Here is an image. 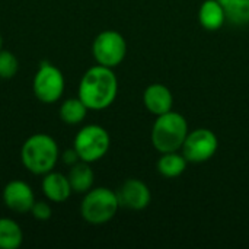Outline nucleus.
Returning <instances> with one entry per match:
<instances>
[{
    "label": "nucleus",
    "instance_id": "9",
    "mask_svg": "<svg viewBox=\"0 0 249 249\" xmlns=\"http://www.w3.org/2000/svg\"><path fill=\"white\" fill-rule=\"evenodd\" d=\"M115 193L120 201V207H124L127 210H134V212L144 210L152 201V194L149 187L142 179L137 178L125 179Z\"/></svg>",
    "mask_w": 249,
    "mask_h": 249
},
{
    "label": "nucleus",
    "instance_id": "2",
    "mask_svg": "<svg viewBox=\"0 0 249 249\" xmlns=\"http://www.w3.org/2000/svg\"><path fill=\"white\" fill-rule=\"evenodd\" d=\"M60 158L57 142L45 134L36 133L25 140L20 149L22 165L34 175H45L54 171Z\"/></svg>",
    "mask_w": 249,
    "mask_h": 249
},
{
    "label": "nucleus",
    "instance_id": "4",
    "mask_svg": "<svg viewBox=\"0 0 249 249\" xmlns=\"http://www.w3.org/2000/svg\"><path fill=\"white\" fill-rule=\"evenodd\" d=\"M118 209L120 201L117 193L105 187H98L85 194L80 204V214L85 222L98 226L112 220Z\"/></svg>",
    "mask_w": 249,
    "mask_h": 249
},
{
    "label": "nucleus",
    "instance_id": "22",
    "mask_svg": "<svg viewBox=\"0 0 249 249\" xmlns=\"http://www.w3.org/2000/svg\"><path fill=\"white\" fill-rule=\"evenodd\" d=\"M1 45H3V38H1V35H0V50H1Z\"/></svg>",
    "mask_w": 249,
    "mask_h": 249
},
{
    "label": "nucleus",
    "instance_id": "21",
    "mask_svg": "<svg viewBox=\"0 0 249 249\" xmlns=\"http://www.w3.org/2000/svg\"><path fill=\"white\" fill-rule=\"evenodd\" d=\"M79 160H80V158H79V155H77V152H76L74 149L66 150V152L63 153V162H64L66 165H69V166H73V165L77 163Z\"/></svg>",
    "mask_w": 249,
    "mask_h": 249
},
{
    "label": "nucleus",
    "instance_id": "8",
    "mask_svg": "<svg viewBox=\"0 0 249 249\" xmlns=\"http://www.w3.org/2000/svg\"><path fill=\"white\" fill-rule=\"evenodd\" d=\"M219 147L217 136L209 128H197L188 133L181 153L185 156L188 162L193 163H203L210 160Z\"/></svg>",
    "mask_w": 249,
    "mask_h": 249
},
{
    "label": "nucleus",
    "instance_id": "19",
    "mask_svg": "<svg viewBox=\"0 0 249 249\" xmlns=\"http://www.w3.org/2000/svg\"><path fill=\"white\" fill-rule=\"evenodd\" d=\"M19 70L16 55L9 50H0V79H12Z\"/></svg>",
    "mask_w": 249,
    "mask_h": 249
},
{
    "label": "nucleus",
    "instance_id": "3",
    "mask_svg": "<svg viewBox=\"0 0 249 249\" xmlns=\"http://www.w3.org/2000/svg\"><path fill=\"white\" fill-rule=\"evenodd\" d=\"M188 123L184 115L169 111L156 118L152 127V144L162 155L169 152H181L188 136Z\"/></svg>",
    "mask_w": 249,
    "mask_h": 249
},
{
    "label": "nucleus",
    "instance_id": "20",
    "mask_svg": "<svg viewBox=\"0 0 249 249\" xmlns=\"http://www.w3.org/2000/svg\"><path fill=\"white\" fill-rule=\"evenodd\" d=\"M29 213L34 216V219L41 220V222H45V220L51 219L53 209H51V206L47 201H35Z\"/></svg>",
    "mask_w": 249,
    "mask_h": 249
},
{
    "label": "nucleus",
    "instance_id": "7",
    "mask_svg": "<svg viewBox=\"0 0 249 249\" xmlns=\"http://www.w3.org/2000/svg\"><path fill=\"white\" fill-rule=\"evenodd\" d=\"M64 85L61 70L48 61H42L34 76L32 90L36 99L42 104H54L63 96Z\"/></svg>",
    "mask_w": 249,
    "mask_h": 249
},
{
    "label": "nucleus",
    "instance_id": "10",
    "mask_svg": "<svg viewBox=\"0 0 249 249\" xmlns=\"http://www.w3.org/2000/svg\"><path fill=\"white\" fill-rule=\"evenodd\" d=\"M1 198L4 206L13 212V213H29L34 203H35V196L29 184H26L22 179H13L9 181L1 193Z\"/></svg>",
    "mask_w": 249,
    "mask_h": 249
},
{
    "label": "nucleus",
    "instance_id": "12",
    "mask_svg": "<svg viewBox=\"0 0 249 249\" xmlns=\"http://www.w3.org/2000/svg\"><path fill=\"white\" fill-rule=\"evenodd\" d=\"M41 190L45 198L53 203H64L73 193L67 175L55 171L42 175Z\"/></svg>",
    "mask_w": 249,
    "mask_h": 249
},
{
    "label": "nucleus",
    "instance_id": "13",
    "mask_svg": "<svg viewBox=\"0 0 249 249\" xmlns=\"http://www.w3.org/2000/svg\"><path fill=\"white\" fill-rule=\"evenodd\" d=\"M198 22L207 31H219L226 22V12L220 0H204L198 9Z\"/></svg>",
    "mask_w": 249,
    "mask_h": 249
},
{
    "label": "nucleus",
    "instance_id": "11",
    "mask_svg": "<svg viewBox=\"0 0 249 249\" xmlns=\"http://www.w3.org/2000/svg\"><path fill=\"white\" fill-rule=\"evenodd\" d=\"M143 104L150 114L159 117L162 114L172 111L174 96L168 86L162 83H153L146 88L143 93Z\"/></svg>",
    "mask_w": 249,
    "mask_h": 249
},
{
    "label": "nucleus",
    "instance_id": "5",
    "mask_svg": "<svg viewBox=\"0 0 249 249\" xmlns=\"http://www.w3.org/2000/svg\"><path fill=\"white\" fill-rule=\"evenodd\" d=\"M109 133L96 124H89L80 128L73 142V149L77 152L80 160L93 163L101 160L109 150Z\"/></svg>",
    "mask_w": 249,
    "mask_h": 249
},
{
    "label": "nucleus",
    "instance_id": "1",
    "mask_svg": "<svg viewBox=\"0 0 249 249\" xmlns=\"http://www.w3.org/2000/svg\"><path fill=\"white\" fill-rule=\"evenodd\" d=\"M118 93V79L112 69L96 64L86 70L79 83L77 96L92 111H102L112 105Z\"/></svg>",
    "mask_w": 249,
    "mask_h": 249
},
{
    "label": "nucleus",
    "instance_id": "14",
    "mask_svg": "<svg viewBox=\"0 0 249 249\" xmlns=\"http://www.w3.org/2000/svg\"><path fill=\"white\" fill-rule=\"evenodd\" d=\"M69 182L71 187V191L76 194H86L89 190H92L95 182V174L90 168V163L79 160L73 166H70L69 171Z\"/></svg>",
    "mask_w": 249,
    "mask_h": 249
},
{
    "label": "nucleus",
    "instance_id": "18",
    "mask_svg": "<svg viewBox=\"0 0 249 249\" xmlns=\"http://www.w3.org/2000/svg\"><path fill=\"white\" fill-rule=\"evenodd\" d=\"M226 12V20L233 25L249 23V0H220Z\"/></svg>",
    "mask_w": 249,
    "mask_h": 249
},
{
    "label": "nucleus",
    "instance_id": "17",
    "mask_svg": "<svg viewBox=\"0 0 249 249\" xmlns=\"http://www.w3.org/2000/svg\"><path fill=\"white\" fill-rule=\"evenodd\" d=\"M88 111H89V108L77 96V98H69V99L63 101V104L60 105V109H58V115L64 124L77 125L86 118Z\"/></svg>",
    "mask_w": 249,
    "mask_h": 249
},
{
    "label": "nucleus",
    "instance_id": "15",
    "mask_svg": "<svg viewBox=\"0 0 249 249\" xmlns=\"http://www.w3.org/2000/svg\"><path fill=\"white\" fill-rule=\"evenodd\" d=\"M188 160L185 156L179 152H169V153H162V156L158 160V172L163 178H177L182 175L187 169Z\"/></svg>",
    "mask_w": 249,
    "mask_h": 249
},
{
    "label": "nucleus",
    "instance_id": "16",
    "mask_svg": "<svg viewBox=\"0 0 249 249\" xmlns=\"http://www.w3.org/2000/svg\"><path fill=\"white\" fill-rule=\"evenodd\" d=\"M23 242V232L18 222L0 217V249H18Z\"/></svg>",
    "mask_w": 249,
    "mask_h": 249
},
{
    "label": "nucleus",
    "instance_id": "6",
    "mask_svg": "<svg viewBox=\"0 0 249 249\" xmlns=\"http://www.w3.org/2000/svg\"><path fill=\"white\" fill-rule=\"evenodd\" d=\"M92 54L98 64L114 69L120 66L127 55L125 38L112 29L102 31L93 39Z\"/></svg>",
    "mask_w": 249,
    "mask_h": 249
}]
</instances>
